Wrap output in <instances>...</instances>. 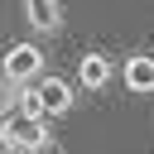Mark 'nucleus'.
I'll return each mask as SVG.
<instances>
[{"mask_svg":"<svg viewBox=\"0 0 154 154\" xmlns=\"http://www.w3.org/2000/svg\"><path fill=\"white\" fill-rule=\"evenodd\" d=\"M0 144L5 149H19V154H34V149H48L53 135H48V120L43 116L10 111V116H0Z\"/></svg>","mask_w":154,"mask_h":154,"instance_id":"1","label":"nucleus"},{"mask_svg":"<svg viewBox=\"0 0 154 154\" xmlns=\"http://www.w3.org/2000/svg\"><path fill=\"white\" fill-rule=\"evenodd\" d=\"M38 72H43V48H38L34 38L5 48V58H0V77H10L14 87H24V82H34Z\"/></svg>","mask_w":154,"mask_h":154,"instance_id":"2","label":"nucleus"},{"mask_svg":"<svg viewBox=\"0 0 154 154\" xmlns=\"http://www.w3.org/2000/svg\"><path fill=\"white\" fill-rule=\"evenodd\" d=\"M34 96H38V116H67L72 111V82L67 77H34Z\"/></svg>","mask_w":154,"mask_h":154,"instance_id":"3","label":"nucleus"},{"mask_svg":"<svg viewBox=\"0 0 154 154\" xmlns=\"http://www.w3.org/2000/svg\"><path fill=\"white\" fill-rule=\"evenodd\" d=\"M120 82L135 96H154V53H130L120 63Z\"/></svg>","mask_w":154,"mask_h":154,"instance_id":"4","label":"nucleus"},{"mask_svg":"<svg viewBox=\"0 0 154 154\" xmlns=\"http://www.w3.org/2000/svg\"><path fill=\"white\" fill-rule=\"evenodd\" d=\"M24 19L34 34H58L63 29V0H24Z\"/></svg>","mask_w":154,"mask_h":154,"instance_id":"5","label":"nucleus"},{"mask_svg":"<svg viewBox=\"0 0 154 154\" xmlns=\"http://www.w3.org/2000/svg\"><path fill=\"white\" fill-rule=\"evenodd\" d=\"M77 82H82L87 91H101V87L111 82V58H106V53H96V48H91V53H82V63H77Z\"/></svg>","mask_w":154,"mask_h":154,"instance_id":"6","label":"nucleus"},{"mask_svg":"<svg viewBox=\"0 0 154 154\" xmlns=\"http://www.w3.org/2000/svg\"><path fill=\"white\" fill-rule=\"evenodd\" d=\"M14 106H19V87H14L10 77H0V116H10Z\"/></svg>","mask_w":154,"mask_h":154,"instance_id":"7","label":"nucleus"},{"mask_svg":"<svg viewBox=\"0 0 154 154\" xmlns=\"http://www.w3.org/2000/svg\"><path fill=\"white\" fill-rule=\"evenodd\" d=\"M5 154H19V149H5Z\"/></svg>","mask_w":154,"mask_h":154,"instance_id":"8","label":"nucleus"}]
</instances>
